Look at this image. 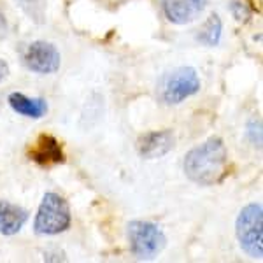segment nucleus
<instances>
[{"mask_svg":"<svg viewBox=\"0 0 263 263\" xmlns=\"http://www.w3.org/2000/svg\"><path fill=\"white\" fill-rule=\"evenodd\" d=\"M235 233L240 248L251 258L263 256V207L261 203H248L239 213Z\"/></svg>","mask_w":263,"mask_h":263,"instance_id":"nucleus-5","label":"nucleus"},{"mask_svg":"<svg viewBox=\"0 0 263 263\" xmlns=\"http://www.w3.org/2000/svg\"><path fill=\"white\" fill-rule=\"evenodd\" d=\"M6 30H7V20L4 16V12L0 11V33H6Z\"/></svg>","mask_w":263,"mask_h":263,"instance_id":"nucleus-16","label":"nucleus"},{"mask_svg":"<svg viewBox=\"0 0 263 263\" xmlns=\"http://www.w3.org/2000/svg\"><path fill=\"white\" fill-rule=\"evenodd\" d=\"M27 221L28 213L23 207L7 200H0V235H16Z\"/></svg>","mask_w":263,"mask_h":263,"instance_id":"nucleus-10","label":"nucleus"},{"mask_svg":"<svg viewBox=\"0 0 263 263\" xmlns=\"http://www.w3.org/2000/svg\"><path fill=\"white\" fill-rule=\"evenodd\" d=\"M228 172V153L221 137H211L184 156V174L198 186H214Z\"/></svg>","mask_w":263,"mask_h":263,"instance_id":"nucleus-1","label":"nucleus"},{"mask_svg":"<svg viewBox=\"0 0 263 263\" xmlns=\"http://www.w3.org/2000/svg\"><path fill=\"white\" fill-rule=\"evenodd\" d=\"M200 78L193 67H177L165 72L158 81V97L163 104L177 105L200 91Z\"/></svg>","mask_w":263,"mask_h":263,"instance_id":"nucleus-2","label":"nucleus"},{"mask_svg":"<svg viewBox=\"0 0 263 263\" xmlns=\"http://www.w3.org/2000/svg\"><path fill=\"white\" fill-rule=\"evenodd\" d=\"M70 227V207L63 197L48 192L37 209L33 230L37 235H58Z\"/></svg>","mask_w":263,"mask_h":263,"instance_id":"nucleus-4","label":"nucleus"},{"mask_svg":"<svg viewBox=\"0 0 263 263\" xmlns=\"http://www.w3.org/2000/svg\"><path fill=\"white\" fill-rule=\"evenodd\" d=\"M7 102H9L11 109L14 112H18L25 118H32V120H41L48 112V102L41 99V97H33L32 99V97H27L20 91H12L7 97Z\"/></svg>","mask_w":263,"mask_h":263,"instance_id":"nucleus-11","label":"nucleus"},{"mask_svg":"<svg viewBox=\"0 0 263 263\" xmlns=\"http://www.w3.org/2000/svg\"><path fill=\"white\" fill-rule=\"evenodd\" d=\"M20 2H27V0H20Z\"/></svg>","mask_w":263,"mask_h":263,"instance_id":"nucleus-17","label":"nucleus"},{"mask_svg":"<svg viewBox=\"0 0 263 263\" xmlns=\"http://www.w3.org/2000/svg\"><path fill=\"white\" fill-rule=\"evenodd\" d=\"M228 9H230L232 16L239 21V23H246V21L249 20V16H251L248 6L242 4V2H239V0H232V2L228 4Z\"/></svg>","mask_w":263,"mask_h":263,"instance_id":"nucleus-13","label":"nucleus"},{"mask_svg":"<svg viewBox=\"0 0 263 263\" xmlns=\"http://www.w3.org/2000/svg\"><path fill=\"white\" fill-rule=\"evenodd\" d=\"M209 0H162L163 12L176 25L192 23L205 11Z\"/></svg>","mask_w":263,"mask_h":263,"instance_id":"nucleus-9","label":"nucleus"},{"mask_svg":"<svg viewBox=\"0 0 263 263\" xmlns=\"http://www.w3.org/2000/svg\"><path fill=\"white\" fill-rule=\"evenodd\" d=\"M23 63L35 74H54L62 65V57L57 46L46 41H35L27 46L23 53Z\"/></svg>","mask_w":263,"mask_h":263,"instance_id":"nucleus-6","label":"nucleus"},{"mask_svg":"<svg viewBox=\"0 0 263 263\" xmlns=\"http://www.w3.org/2000/svg\"><path fill=\"white\" fill-rule=\"evenodd\" d=\"M221 30H223L221 18H219L218 14H211L205 23L202 25L200 30H198L197 41L203 46L214 48V46H218L219 41H221Z\"/></svg>","mask_w":263,"mask_h":263,"instance_id":"nucleus-12","label":"nucleus"},{"mask_svg":"<svg viewBox=\"0 0 263 263\" xmlns=\"http://www.w3.org/2000/svg\"><path fill=\"white\" fill-rule=\"evenodd\" d=\"M7 74H9V65H7V62H4L0 58V81H4L7 78Z\"/></svg>","mask_w":263,"mask_h":263,"instance_id":"nucleus-15","label":"nucleus"},{"mask_svg":"<svg viewBox=\"0 0 263 263\" xmlns=\"http://www.w3.org/2000/svg\"><path fill=\"white\" fill-rule=\"evenodd\" d=\"M28 156L39 167L49 168L65 162V153L60 141L51 134H41L28 149Z\"/></svg>","mask_w":263,"mask_h":263,"instance_id":"nucleus-7","label":"nucleus"},{"mask_svg":"<svg viewBox=\"0 0 263 263\" xmlns=\"http://www.w3.org/2000/svg\"><path fill=\"white\" fill-rule=\"evenodd\" d=\"M248 135L254 146L261 144V123L260 120H251L248 123Z\"/></svg>","mask_w":263,"mask_h":263,"instance_id":"nucleus-14","label":"nucleus"},{"mask_svg":"<svg viewBox=\"0 0 263 263\" xmlns=\"http://www.w3.org/2000/svg\"><path fill=\"white\" fill-rule=\"evenodd\" d=\"M130 251L139 260H153L167 246V237L158 224L142 219H134L126 227Z\"/></svg>","mask_w":263,"mask_h":263,"instance_id":"nucleus-3","label":"nucleus"},{"mask_svg":"<svg viewBox=\"0 0 263 263\" xmlns=\"http://www.w3.org/2000/svg\"><path fill=\"white\" fill-rule=\"evenodd\" d=\"M137 153L144 160L162 158L167 153H171L176 146V135L172 130H158L147 132L137 139Z\"/></svg>","mask_w":263,"mask_h":263,"instance_id":"nucleus-8","label":"nucleus"}]
</instances>
